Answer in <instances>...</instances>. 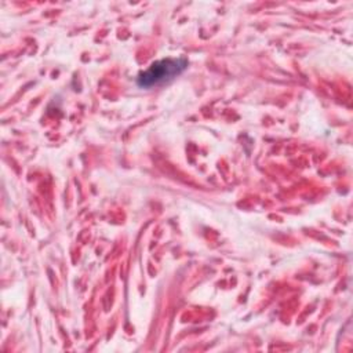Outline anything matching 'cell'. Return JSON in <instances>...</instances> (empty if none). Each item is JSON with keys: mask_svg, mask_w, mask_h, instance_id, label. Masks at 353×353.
<instances>
[{"mask_svg": "<svg viewBox=\"0 0 353 353\" xmlns=\"http://www.w3.org/2000/svg\"><path fill=\"white\" fill-rule=\"evenodd\" d=\"M188 68V59L183 57L179 58H167L157 62H153L146 70L141 72L137 77L139 87L150 88L153 85L163 84L179 76Z\"/></svg>", "mask_w": 353, "mask_h": 353, "instance_id": "6da1fadb", "label": "cell"}]
</instances>
